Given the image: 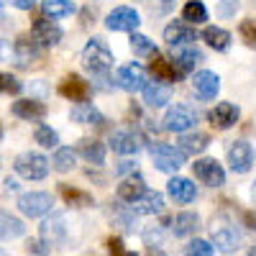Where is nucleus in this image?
<instances>
[{"instance_id":"2","label":"nucleus","mask_w":256,"mask_h":256,"mask_svg":"<svg viewBox=\"0 0 256 256\" xmlns=\"http://www.w3.org/2000/svg\"><path fill=\"white\" fill-rule=\"evenodd\" d=\"M13 166H16V172L26 180H44L49 174V159L44 154H36V152L18 154Z\"/></svg>"},{"instance_id":"54","label":"nucleus","mask_w":256,"mask_h":256,"mask_svg":"<svg viewBox=\"0 0 256 256\" xmlns=\"http://www.w3.org/2000/svg\"><path fill=\"white\" fill-rule=\"evenodd\" d=\"M0 18H3V13H0Z\"/></svg>"},{"instance_id":"29","label":"nucleus","mask_w":256,"mask_h":256,"mask_svg":"<svg viewBox=\"0 0 256 256\" xmlns=\"http://www.w3.org/2000/svg\"><path fill=\"white\" fill-rule=\"evenodd\" d=\"M202 41L210 46V49H216V52H226L230 46V34L226 28H218V26H208L202 31Z\"/></svg>"},{"instance_id":"6","label":"nucleus","mask_w":256,"mask_h":256,"mask_svg":"<svg viewBox=\"0 0 256 256\" xmlns=\"http://www.w3.org/2000/svg\"><path fill=\"white\" fill-rule=\"evenodd\" d=\"M116 82H118V88L126 90V92H138V90H144V84H146V72L136 62L123 64V67H118V72H116Z\"/></svg>"},{"instance_id":"10","label":"nucleus","mask_w":256,"mask_h":256,"mask_svg":"<svg viewBox=\"0 0 256 256\" xmlns=\"http://www.w3.org/2000/svg\"><path fill=\"white\" fill-rule=\"evenodd\" d=\"M141 24V18L134 8H128V6H120L116 10L108 13V18H105V28H110V31H136Z\"/></svg>"},{"instance_id":"50","label":"nucleus","mask_w":256,"mask_h":256,"mask_svg":"<svg viewBox=\"0 0 256 256\" xmlns=\"http://www.w3.org/2000/svg\"><path fill=\"white\" fill-rule=\"evenodd\" d=\"M251 198H254V202H256V182L251 184Z\"/></svg>"},{"instance_id":"11","label":"nucleus","mask_w":256,"mask_h":256,"mask_svg":"<svg viewBox=\"0 0 256 256\" xmlns=\"http://www.w3.org/2000/svg\"><path fill=\"white\" fill-rule=\"evenodd\" d=\"M67 238V226H64V216L54 212L52 218L41 223V244L44 246H62Z\"/></svg>"},{"instance_id":"12","label":"nucleus","mask_w":256,"mask_h":256,"mask_svg":"<svg viewBox=\"0 0 256 256\" xmlns=\"http://www.w3.org/2000/svg\"><path fill=\"white\" fill-rule=\"evenodd\" d=\"M13 56H16L18 67H31L38 59V41L31 34H20L13 44Z\"/></svg>"},{"instance_id":"16","label":"nucleus","mask_w":256,"mask_h":256,"mask_svg":"<svg viewBox=\"0 0 256 256\" xmlns=\"http://www.w3.org/2000/svg\"><path fill=\"white\" fill-rule=\"evenodd\" d=\"M166 192L172 195L174 202H182V205L192 202V200H195V195H198L195 184H192L187 177H172V180L166 182Z\"/></svg>"},{"instance_id":"40","label":"nucleus","mask_w":256,"mask_h":256,"mask_svg":"<svg viewBox=\"0 0 256 256\" xmlns=\"http://www.w3.org/2000/svg\"><path fill=\"white\" fill-rule=\"evenodd\" d=\"M105 246H108L110 256H136V251H128L126 248V244H123L120 236H110L108 241H105Z\"/></svg>"},{"instance_id":"47","label":"nucleus","mask_w":256,"mask_h":256,"mask_svg":"<svg viewBox=\"0 0 256 256\" xmlns=\"http://www.w3.org/2000/svg\"><path fill=\"white\" fill-rule=\"evenodd\" d=\"M134 169H136V162H120L118 172H120V174H126V172H134Z\"/></svg>"},{"instance_id":"4","label":"nucleus","mask_w":256,"mask_h":256,"mask_svg":"<svg viewBox=\"0 0 256 256\" xmlns=\"http://www.w3.org/2000/svg\"><path fill=\"white\" fill-rule=\"evenodd\" d=\"M16 205H18V210L24 212L26 218H41V216H46V212L52 210L54 200H52L49 192H24Z\"/></svg>"},{"instance_id":"22","label":"nucleus","mask_w":256,"mask_h":256,"mask_svg":"<svg viewBox=\"0 0 256 256\" xmlns=\"http://www.w3.org/2000/svg\"><path fill=\"white\" fill-rule=\"evenodd\" d=\"M169 100H172V90H169L166 84H162V82L144 84V102L146 105H152V108H162V105H166Z\"/></svg>"},{"instance_id":"52","label":"nucleus","mask_w":256,"mask_h":256,"mask_svg":"<svg viewBox=\"0 0 256 256\" xmlns=\"http://www.w3.org/2000/svg\"><path fill=\"white\" fill-rule=\"evenodd\" d=\"M0 10H3V0H0Z\"/></svg>"},{"instance_id":"1","label":"nucleus","mask_w":256,"mask_h":256,"mask_svg":"<svg viewBox=\"0 0 256 256\" xmlns=\"http://www.w3.org/2000/svg\"><path fill=\"white\" fill-rule=\"evenodd\" d=\"M82 64L92 74H105L113 67V52L105 46L102 38H90L82 49Z\"/></svg>"},{"instance_id":"37","label":"nucleus","mask_w":256,"mask_h":256,"mask_svg":"<svg viewBox=\"0 0 256 256\" xmlns=\"http://www.w3.org/2000/svg\"><path fill=\"white\" fill-rule=\"evenodd\" d=\"M34 138H36L38 146H44V148H56L59 146V134L54 131V128H49V126H38Z\"/></svg>"},{"instance_id":"43","label":"nucleus","mask_w":256,"mask_h":256,"mask_svg":"<svg viewBox=\"0 0 256 256\" xmlns=\"http://www.w3.org/2000/svg\"><path fill=\"white\" fill-rule=\"evenodd\" d=\"M241 223H244L248 230H256V210H244V212H241Z\"/></svg>"},{"instance_id":"15","label":"nucleus","mask_w":256,"mask_h":256,"mask_svg":"<svg viewBox=\"0 0 256 256\" xmlns=\"http://www.w3.org/2000/svg\"><path fill=\"white\" fill-rule=\"evenodd\" d=\"M192 88H195V92L202 98V100H210V98H216L218 90H220V77L216 72H198L195 77H192Z\"/></svg>"},{"instance_id":"18","label":"nucleus","mask_w":256,"mask_h":256,"mask_svg":"<svg viewBox=\"0 0 256 256\" xmlns=\"http://www.w3.org/2000/svg\"><path fill=\"white\" fill-rule=\"evenodd\" d=\"M146 195V182L138 177V174H131V177H126L120 184H118V198L123 200V202H136V200H141Z\"/></svg>"},{"instance_id":"51","label":"nucleus","mask_w":256,"mask_h":256,"mask_svg":"<svg viewBox=\"0 0 256 256\" xmlns=\"http://www.w3.org/2000/svg\"><path fill=\"white\" fill-rule=\"evenodd\" d=\"M248 256H256V248H251V251H248Z\"/></svg>"},{"instance_id":"32","label":"nucleus","mask_w":256,"mask_h":256,"mask_svg":"<svg viewBox=\"0 0 256 256\" xmlns=\"http://www.w3.org/2000/svg\"><path fill=\"white\" fill-rule=\"evenodd\" d=\"M41 8H44L46 18H64L74 13V3L72 0H41Z\"/></svg>"},{"instance_id":"30","label":"nucleus","mask_w":256,"mask_h":256,"mask_svg":"<svg viewBox=\"0 0 256 256\" xmlns=\"http://www.w3.org/2000/svg\"><path fill=\"white\" fill-rule=\"evenodd\" d=\"M110 146H113V152L118 154H136L138 152V141L131 131H116L110 136Z\"/></svg>"},{"instance_id":"24","label":"nucleus","mask_w":256,"mask_h":256,"mask_svg":"<svg viewBox=\"0 0 256 256\" xmlns=\"http://www.w3.org/2000/svg\"><path fill=\"white\" fill-rule=\"evenodd\" d=\"M208 146H210V136L208 134H200V131L182 134V138H180V152L182 154H202Z\"/></svg>"},{"instance_id":"19","label":"nucleus","mask_w":256,"mask_h":256,"mask_svg":"<svg viewBox=\"0 0 256 256\" xmlns=\"http://www.w3.org/2000/svg\"><path fill=\"white\" fill-rule=\"evenodd\" d=\"M148 70H152V74L159 80V82H177L180 77H182V72L174 67L169 59H164V56H159V54H154L152 56V64H148Z\"/></svg>"},{"instance_id":"33","label":"nucleus","mask_w":256,"mask_h":256,"mask_svg":"<svg viewBox=\"0 0 256 256\" xmlns=\"http://www.w3.org/2000/svg\"><path fill=\"white\" fill-rule=\"evenodd\" d=\"M131 52L136 54V56H154V54H159L156 52V44L148 36H144V34H131Z\"/></svg>"},{"instance_id":"53","label":"nucleus","mask_w":256,"mask_h":256,"mask_svg":"<svg viewBox=\"0 0 256 256\" xmlns=\"http://www.w3.org/2000/svg\"><path fill=\"white\" fill-rule=\"evenodd\" d=\"M0 136H3V128H0Z\"/></svg>"},{"instance_id":"3","label":"nucleus","mask_w":256,"mask_h":256,"mask_svg":"<svg viewBox=\"0 0 256 256\" xmlns=\"http://www.w3.org/2000/svg\"><path fill=\"white\" fill-rule=\"evenodd\" d=\"M210 236H212V244H216L220 251H226V254L236 251L238 244H241V236H238L236 226H233L230 220H226V218H212Z\"/></svg>"},{"instance_id":"49","label":"nucleus","mask_w":256,"mask_h":256,"mask_svg":"<svg viewBox=\"0 0 256 256\" xmlns=\"http://www.w3.org/2000/svg\"><path fill=\"white\" fill-rule=\"evenodd\" d=\"M146 256H166V254H164L162 248H148V251H146Z\"/></svg>"},{"instance_id":"48","label":"nucleus","mask_w":256,"mask_h":256,"mask_svg":"<svg viewBox=\"0 0 256 256\" xmlns=\"http://www.w3.org/2000/svg\"><path fill=\"white\" fill-rule=\"evenodd\" d=\"M6 190H8V192H10V190H18V182L8 177V180H6Z\"/></svg>"},{"instance_id":"7","label":"nucleus","mask_w":256,"mask_h":256,"mask_svg":"<svg viewBox=\"0 0 256 256\" xmlns=\"http://www.w3.org/2000/svg\"><path fill=\"white\" fill-rule=\"evenodd\" d=\"M195 123H198V116L192 113L187 105H174V108H169L166 116H164V128L166 131H174V134H187Z\"/></svg>"},{"instance_id":"35","label":"nucleus","mask_w":256,"mask_h":256,"mask_svg":"<svg viewBox=\"0 0 256 256\" xmlns=\"http://www.w3.org/2000/svg\"><path fill=\"white\" fill-rule=\"evenodd\" d=\"M182 18L187 20V24H202V20H208V10H205V6L200 3V0H190V3L182 8Z\"/></svg>"},{"instance_id":"17","label":"nucleus","mask_w":256,"mask_h":256,"mask_svg":"<svg viewBox=\"0 0 256 256\" xmlns=\"http://www.w3.org/2000/svg\"><path fill=\"white\" fill-rule=\"evenodd\" d=\"M164 41H166L169 46H174V49L190 46L192 41H195V28H190L184 24H169L164 28Z\"/></svg>"},{"instance_id":"14","label":"nucleus","mask_w":256,"mask_h":256,"mask_svg":"<svg viewBox=\"0 0 256 256\" xmlns=\"http://www.w3.org/2000/svg\"><path fill=\"white\" fill-rule=\"evenodd\" d=\"M62 28L54 24V20L49 18H36L34 20V38L38 41V44H44V46H56L59 41H62Z\"/></svg>"},{"instance_id":"25","label":"nucleus","mask_w":256,"mask_h":256,"mask_svg":"<svg viewBox=\"0 0 256 256\" xmlns=\"http://www.w3.org/2000/svg\"><path fill=\"white\" fill-rule=\"evenodd\" d=\"M18 236H24V220L10 216L6 210H0V241H10Z\"/></svg>"},{"instance_id":"44","label":"nucleus","mask_w":256,"mask_h":256,"mask_svg":"<svg viewBox=\"0 0 256 256\" xmlns=\"http://www.w3.org/2000/svg\"><path fill=\"white\" fill-rule=\"evenodd\" d=\"M26 251H28V254H41V256H44L49 248H46L44 244H41V241H34V238H28V241H26Z\"/></svg>"},{"instance_id":"41","label":"nucleus","mask_w":256,"mask_h":256,"mask_svg":"<svg viewBox=\"0 0 256 256\" xmlns=\"http://www.w3.org/2000/svg\"><path fill=\"white\" fill-rule=\"evenodd\" d=\"M174 3L177 0H148V8H152V13H156V16H164L169 10H174Z\"/></svg>"},{"instance_id":"28","label":"nucleus","mask_w":256,"mask_h":256,"mask_svg":"<svg viewBox=\"0 0 256 256\" xmlns=\"http://www.w3.org/2000/svg\"><path fill=\"white\" fill-rule=\"evenodd\" d=\"M198 62H202V54H200L198 49H192V46H180V49H174V59H172V64H174V67H177L182 74L190 72Z\"/></svg>"},{"instance_id":"8","label":"nucleus","mask_w":256,"mask_h":256,"mask_svg":"<svg viewBox=\"0 0 256 256\" xmlns=\"http://www.w3.org/2000/svg\"><path fill=\"white\" fill-rule=\"evenodd\" d=\"M192 174H195L200 182H205L208 187H220L226 182V172L216 159H198L195 164H192Z\"/></svg>"},{"instance_id":"45","label":"nucleus","mask_w":256,"mask_h":256,"mask_svg":"<svg viewBox=\"0 0 256 256\" xmlns=\"http://www.w3.org/2000/svg\"><path fill=\"white\" fill-rule=\"evenodd\" d=\"M10 54H13L10 44H8L6 38H0V62H8V59H10Z\"/></svg>"},{"instance_id":"42","label":"nucleus","mask_w":256,"mask_h":256,"mask_svg":"<svg viewBox=\"0 0 256 256\" xmlns=\"http://www.w3.org/2000/svg\"><path fill=\"white\" fill-rule=\"evenodd\" d=\"M241 36H244V41H246V44H256V20H244V24H241Z\"/></svg>"},{"instance_id":"20","label":"nucleus","mask_w":256,"mask_h":256,"mask_svg":"<svg viewBox=\"0 0 256 256\" xmlns=\"http://www.w3.org/2000/svg\"><path fill=\"white\" fill-rule=\"evenodd\" d=\"M210 123L218 126V128H230L233 123L238 120V108L233 102H218L216 108L210 110Z\"/></svg>"},{"instance_id":"36","label":"nucleus","mask_w":256,"mask_h":256,"mask_svg":"<svg viewBox=\"0 0 256 256\" xmlns=\"http://www.w3.org/2000/svg\"><path fill=\"white\" fill-rule=\"evenodd\" d=\"M54 169L56 172H72V166H74V152L70 146H64V148H56V154H54Z\"/></svg>"},{"instance_id":"9","label":"nucleus","mask_w":256,"mask_h":256,"mask_svg":"<svg viewBox=\"0 0 256 256\" xmlns=\"http://www.w3.org/2000/svg\"><path fill=\"white\" fill-rule=\"evenodd\" d=\"M228 164L236 174H246L254 164V148L246 141H233L228 146Z\"/></svg>"},{"instance_id":"34","label":"nucleus","mask_w":256,"mask_h":256,"mask_svg":"<svg viewBox=\"0 0 256 256\" xmlns=\"http://www.w3.org/2000/svg\"><path fill=\"white\" fill-rule=\"evenodd\" d=\"M59 192H62V198L67 200L70 205H77V208L92 205V195H88V192H82V190H74V187H70V184H62Z\"/></svg>"},{"instance_id":"39","label":"nucleus","mask_w":256,"mask_h":256,"mask_svg":"<svg viewBox=\"0 0 256 256\" xmlns=\"http://www.w3.org/2000/svg\"><path fill=\"white\" fill-rule=\"evenodd\" d=\"M212 244L202 241V238H195V241H190L187 248H184V256H212Z\"/></svg>"},{"instance_id":"27","label":"nucleus","mask_w":256,"mask_h":256,"mask_svg":"<svg viewBox=\"0 0 256 256\" xmlns=\"http://www.w3.org/2000/svg\"><path fill=\"white\" fill-rule=\"evenodd\" d=\"M162 210H164V198L159 192L146 190V195L134 202V212H138V216H154V212H162Z\"/></svg>"},{"instance_id":"38","label":"nucleus","mask_w":256,"mask_h":256,"mask_svg":"<svg viewBox=\"0 0 256 256\" xmlns=\"http://www.w3.org/2000/svg\"><path fill=\"white\" fill-rule=\"evenodd\" d=\"M24 90V84H20L10 72H0V92L3 95H18Z\"/></svg>"},{"instance_id":"46","label":"nucleus","mask_w":256,"mask_h":256,"mask_svg":"<svg viewBox=\"0 0 256 256\" xmlns=\"http://www.w3.org/2000/svg\"><path fill=\"white\" fill-rule=\"evenodd\" d=\"M10 6H16L18 10H31L36 6V0H8Z\"/></svg>"},{"instance_id":"21","label":"nucleus","mask_w":256,"mask_h":256,"mask_svg":"<svg viewBox=\"0 0 256 256\" xmlns=\"http://www.w3.org/2000/svg\"><path fill=\"white\" fill-rule=\"evenodd\" d=\"M13 116L24 120H41L46 116V105L41 100H18L13 102Z\"/></svg>"},{"instance_id":"23","label":"nucleus","mask_w":256,"mask_h":256,"mask_svg":"<svg viewBox=\"0 0 256 256\" xmlns=\"http://www.w3.org/2000/svg\"><path fill=\"white\" fill-rule=\"evenodd\" d=\"M72 120L84 123V126H102L105 123V118L100 116V110L95 108L92 102H88V100L77 102L74 108H72Z\"/></svg>"},{"instance_id":"31","label":"nucleus","mask_w":256,"mask_h":256,"mask_svg":"<svg viewBox=\"0 0 256 256\" xmlns=\"http://www.w3.org/2000/svg\"><path fill=\"white\" fill-rule=\"evenodd\" d=\"M80 154L90 164H102L105 162V146L95 138H82L80 141Z\"/></svg>"},{"instance_id":"5","label":"nucleus","mask_w":256,"mask_h":256,"mask_svg":"<svg viewBox=\"0 0 256 256\" xmlns=\"http://www.w3.org/2000/svg\"><path fill=\"white\" fill-rule=\"evenodd\" d=\"M152 162H154V166L159 169V172L172 174L184 164V154L180 152V148L169 146V144H156V146H152Z\"/></svg>"},{"instance_id":"13","label":"nucleus","mask_w":256,"mask_h":256,"mask_svg":"<svg viewBox=\"0 0 256 256\" xmlns=\"http://www.w3.org/2000/svg\"><path fill=\"white\" fill-rule=\"evenodd\" d=\"M59 95L70 98L72 102H82L90 95V82H84L80 74H67L59 82Z\"/></svg>"},{"instance_id":"26","label":"nucleus","mask_w":256,"mask_h":256,"mask_svg":"<svg viewBox=\"0 0 256 256\" xmlns=\"http://www.w3.org/2000/svg\"><path fill=\"white\" fill-rule=\"evenodd\" d=\"M198 228H200V216L198 212H180V216H174V220H172V233L180 236V238L195 233Z\"/></svg>"}]
</instances>
